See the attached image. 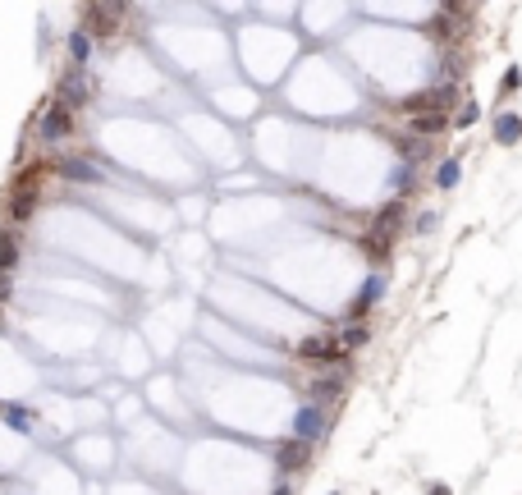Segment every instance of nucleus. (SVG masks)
Wrapping results in <instances>:
<instances>
[{
	"label": "nucleus",
	"mask_w": 522,
	"mask_h": 495,
	"mask_svg": "<svg viewBox=\"0 0 522 495\" xmlns=\"http://www.w3.org/2000/svg\"><path fill=\"white\" fill-rule=\"evenodd\" d=\"M321 432H326V413H321V404L298 408V417H293V436L308 445V441H321Z\"/></svg>",
	"instance_id": "f257e3e1"
},
{
	"label": "nucleus",
	"mask_w": 522,
	"mask_h": 495,
	"mask_svg": "<svg viewBox=\"0 0 522 495\" xmlns=\"http://www.w3.org/2000/svg\"><path fill=\"white\" fill-rule=\"evenodd\" d=\"M381 294H385V280H381V275H366V285H362V294H357V303L348 308V317L357 321V317H362V312H366L371 303H376Z\"/></svg>",
	"instance_id": "f03ea898"
},
{
	"label": "nucleus",
	"mask_w": 522,
	"mask_h": 495,
	"mask_svg": "<svg viewBox=\"0 0 522 495\" xmlns=\"http://www.w3.org/2000/svg\"><path fill=\"white\" fill-rule=\"evenodd\" d=\"M517 138H522V119H517V115H508V110H504V115H495V143H499V148H513Z\"/></svg>",
	"instance_id": "7ed1b4c3"
},
{
	"label": "nucleus",
	"mask_w": 522,
	"mask_h": 495,
	"mask_svg": "<svg viewBox=\"0 0 522 495\" xmlns=\"http://www.w3.org/2000/svg\"><path fill=\"white\" fill-rule=\"evenodd\" d=\"M64 133H69V106L60 101L42 115V138H64Z\"/></svg>",
	"instance_id": "20e7f679"
},
{
	"label": "nucleus",
	"mask_w": 522,
	"mask_h": 495,
	"mask_svg": "<svg viewBox=\"0 0 522 495\" xmlns=\"http://www.w3.org/2000/svg\"><path fill=\"white\" fill-rule=\"evenodd\" d=\"M463 179V166L459 161H440V175H435V188H444V193H450L454 184Z\"/></svg>",
	"instance_id": "39448f33"
},
{
	"label": "nucleus",
	"mask_w": 522,
	"mask_h": 495,
	"mask_svg": "<svg viewBox=\"0 0 522 495\" xmlns=\"http://www.w3.org/2000/svg\"><path fill=\"white\" fill-rule=\"evenodd\" d=\"M69 55H73V64H88V55H92L88 33H73V37H69Z\"/></svg>",
	"instance_id": "423d86ee"
},
{
	"label": "nucleus",
	"mask_w": 522,
	"mask_h": 495,
	"mask_svg": "<svg viewBox=\"0 0 522 495\" xmlns=\"http://www.w3.org/2000/svg\"><path fill=\"white\" fill-rule=\"evenodd\" d=\"M339 395V376H330V381H317L312 386V399H335Z\"/></svg>",
	"instance_id": "0eeeda50"
},
{
	"label": "nucleus",
	"mask_w": 522,
	"mask_h": 495,
	"mask_svg": "<svg viewBox=\"0 0 522 495\" xmlns=\"http://www.w3.org/2000/svg\"><path fill=\"white\" fill-rule=\"evenodd\" d=\"M477 115H481V110H477V106L468 101V106H463V115H459V129H468V124H477Z\"/></svg>",
	"instance_id": "6e6552de"
},
{
	"label": "nucleus",
	"mask_w": 522,
	"mask_h": 495,
	"mask_svg": "<svg viewBox=\"0 0 522 495\" xmlns=\"http://www.w3.org/2000/svg\"><path fill=\"white\" fill-rule=\"evenodd\" d=\"M517 83H522V69H508V74H504V92H517Z\"/></svg>",
	"instance_id": "1a4fd4ad"
},
{
	"label": "nucleus",
	"mask_w": 522,
	"mask_h": 495,
	"mask_svg": "<svg viewBox=\"0 0 522 495\" xmlns=\"http://www.w3.org/2000/svg\"><path fill=\"white\" fill-rule=\"evenodd\" d=\"M431 495H450V490H444V486H435V490H431Z\"/></svg>",
	"instance_id": "9d476101"
}]
</instances>
